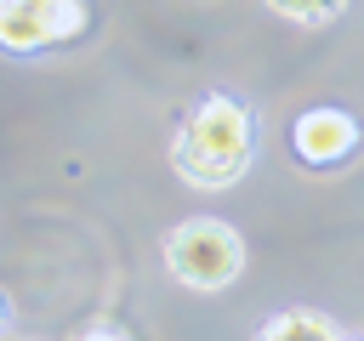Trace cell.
Returning <instances> with one entry per match:
<instances>
[{
	"mask_svg": "<svg viewBox=\"0 0 364 341\" xmlns=\"http://www.w3.org/2000/svg\"><path fill=\"white\" fill-rule=\"evenodd\" d=\"M256 341H336V324L330 318H318V313H279L273 324H262V335Z\"/></svg>",
	"mask_w": 364,
	"mask_h": 341,
	"instance_id": "5b68a950",
	"label": "cell"
},
{
	"mask_svg": "<svg viewBox=\"0 0 364 341\" xmlns=\"http://www.w3.org/2000/svg\"><path fill=\"white\" fill-rule=\"evenodd\" d=\"M0 324H6V301H0Z\"/></svg>",
	"mask_w": 364,
	"mask_h": 341,
	"instance_id": "ba28073f",
	"label": "cell"
},
{
	"mask_svg": "<svg viewBox=\"0 0 364 341\" xmlns=\"http://www.w3.org/2000/svg\"><path fill=\"white\" fill-rule=\"evenodd\" d=\"M250 148H256L250 114H245L233 97H205V102L188 114V125L176 131L171 165H176V176L193 182V188H228V182L245 176Z\"/></svg>",
	"mask_w": 364,
	"mask_h": 341,
	"instance_id": "6da1fadb",
	"label": "cell"
},
{
	"mask_svg": "<svg viewBox=\"0 0 364 341\" xmlns=\"http://www.w3.org/2000/svg\"><path fill=\"white\" fill-rule=\"evenodd\" d=\"M74 341H131V335H125L119 324H91V330H80Z\"/></svg>",
	"mask_w": 364,
	"mask_h": 341,
	"instance_id": "52a82bcc",
	"label": "cell"
},
{
	"mask_svg": "<svg viewBox=\"0 0 364 341\" xmlns=\"http://www.w3.org/2000/svg\"><path fill=\"white\" fill-rule=\"evenodd\" d=\"M273 11H284V17H296V23H330L347 0H267Z\"/></svg>",
	"mask_w": 364,
	"mask_h": 341,
	"instance_id": "8992f818",
	"label": "cell"
},
{
	"mask_svg": "<svg viewBox=\"0 0 364 341\" xmlns=\"http://www.w3.org/2000/svg\"><path fill=\"white\" fill-rule=\"evenodd\" d=\"M85 23L80 0H0V45L34 51L46 40H63Z\"/></svg>",
	"mask_w": 364,
	"mask_h": 341,
	"instance_id": "3957f363",
	"label": "cell"
},
{
	"mask_svg": "<svg viewBox=\"0 0 364 341\" xmlns=\"http://www.w3.org/2000/svg\"><path fill=\"white\" fill-rule=\"evenodd\" d=\"M165 261H171V273L182 284L222 290L245 267V239L228 222H182L176 233H165Z\"/></svg>",
	"mask_w": 364,
	"mask_h": 341,
	"instance_id": "7a4b0ae2",
	"label": "cell"
},
{
	"mask_svg": "<svg viewBox=\"0 0 364 341\" xmlns=\"http://www.w3.org/2000/svg\"><path fill=\"white\" fill-rule=\"evenodd\" d=\"M353 142H358V119L341 114V108H307V114L296 119V153L313 159V165L341 159Z\"/></svg>",
	"mask_w": 364,
	"mask_h": 341,
	"instance_id": "277c9868",
	"label": "cell"
}]
</instances>
